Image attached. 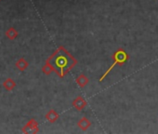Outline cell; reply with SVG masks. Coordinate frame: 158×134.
Listing matches in <instances>:
<instances>
[{
  "label": "cell",
  "mask_w": 158,
  "mask_h": 134,
  "mask_svg": "<svg viewBox=\"0 0 158 134\" xmlns=\"http://www.w3.org/2000/svg\"><path fill=\"white\" fill-rule=\"evenodd\" d=\"M59 77H63L77 63L76 60L63 48L60 47L47 61Z\"/></svg>",
  "instance_id": "cell-1"
},
{
  "label": "cell",
  "mask_w": 158,
  "mask_h": 134,
  "mask_svg": "<svg viewBox=\"0 0 158 134\" xmlns=\"http://www.w3.org/2000/svg\"><path fill=\"white\" fill-rule=\"evenodd\" d=\"M113 59H114V63L110 66V68L102 75V77L99 79V81L100 82H102L107 76H108V74L114 69V67L115 66V65H123L128 59H129V56L127 55V53L123 49V48H119V49H117L114 53V55H113Z\"/></svg>",
  "instance_id": "cell-2"
},
{
  "label": "cell",
  "mask_w": 158,
  "mask_h": 134,
  "mask_svg": "<svg viewBox=\"0 0 158 134\" xmlns=\"http://www.w3.org/2000/svg\"><path fill=\"white\" fill-rule=\"evenodd\" d=\"M23 133H37L38 132V124L35 119H31L23 128Z\"/></svg>",
  "instance_id": "cell-3"
},
{
  "label": "cell",
  "mask_w": 158,
  "mask_h": 134,
  "mask_svg": "<svg viewBox=\"0 0 158 134\" xmlns=\"http://www.w3.org/2000/svg\"><path fill=\"white\" fill-rule=\"evenodd\" d=\"M87 105V102L84 100V98H82V97H77V98H75L74 100H73V106L75 108V109H77L78 111H81V110H83L84 108H85V106Z\"/></svg>",
  "instance_id": "cell-4"
},
{
  "label": "cell",
  "mask_w": 158,
  "mask_h": 134,
  "mask_svg": "<svg viewBox=\"0 0 158 134\" xmlns=\"http://www.w3.org/2000/svg\"><path fill=\"white\" fill-rule=\"evenodd\" d=\"M15 65H16V67H17V68H18L21 72H23V71H25V70L27 69V67H28L29 63H28V61H27L24 58H21V59H19V60L16 61Z\"/></svg>",
  "instance_id": "cell-5"
},
{
  "label": "cell",
  "mask_w": 158,
  "mask_h": 134,
  "mask_svg": "<svg viewBox=\"0 0 158 134\" xmlns=\"http://www.w3.org/2000/svg\"><path fill=\"white\" fill-rule=\"evenodd\" d=\"M77 126L80 128L82 130H87L91 126V122L87 117H82L80 120L78 121Z\"/></svg>",
  "instance_id": "cell-6"
},
{
  "label": "cell",
  "mask_w": 158,
  "mask_h": 134,
  "mask_svg": "<svg viewBox=\"0 0 158 134\" xmlns=\"http://www.w3.org/2000/svg\"><path fill=\"white\" fill-rule=\"evenodd\" d=\"M77 85L80 87V88H84L88 85L89 83V78L85 76V75H80V76H78L75 79Z\"/></svg>",
  "instance_id": "cell-7"
},
{
  "label": "cell",
  "mask_w": 158,
  "mask_h": 134,
  "mask_svg": "<svg viewBox=\"0 0 158 134\" xmlns=\"http://www.w3.org/2000/svg\"><path fill=\"white\" fill-rule=\"evenodd\" d=\"M46 118H47V120H48L50 123H54V122L59 118V114H58L55 110H49V111L46 114Z\"/></svg>",
  "instance_id": "cell-8"
},
{
  "label": "cell",
  "mask_w": 158,
  "mask_h": 134,
  "mask_svg": "<svg viewBox=\"0 0 158 134\" xmlns=\"http://www.w3.org/2000/svg\"><path fill=\"white\" fill-rule=\"evenodd\" d=\"M3 87L7 90H12L15 87H16V83L13 79L11 78H7L4 83H3Z\"/></svg>",
  "instance_id": "cell-9"
},
{
  "label": "cell",
  "mask_w": 158,
  "mask_h": 134,
  "mask_svg": "<svg viewBox=\"0 0 158 134\" xmlns=\"http://www.w3.org/2000/svg\"><path fill=\"white\" fill-rule=\"evenodd\" d=\"M6 36L9 38V39H15L17 36H18V32L16 31V29L15 28H13V27H11V28H10V29H8L7 30V32H6Z\"/></svg>",
  "instance_id": "cell-10"
},
{
  "label": "cell",
  "mask_w": 158,
  "mask_h": 134,
  "mask_svg": "<svg viewBox=\"0 0 158 134\" xmlns=\"http://www.w3.org/2000/svg\"><path fill=\"white\" fill-rule=\"evenodd\" d=\"M52 71H54V69H53V67L50 65V63L49 62H46V64L43 66V68H42V72L45 74V75H49Z\"/></svg>",
  "instance_id": "cell-11"
},
{
  "label": "cell",
  "mask_w": 158,
  "mask_h": 134,
  "mask_svg": "<svg viewBox=\"0 0 158 134\" xmlns=\"http://www.w3.org/2000/svg\"><path fill=\"white\" fill-rule=\"evenodd\" d=\"M0 1H1V0H0Z\"/></svg>",
  "instance_id": "cell-12"
}]
</instances>
